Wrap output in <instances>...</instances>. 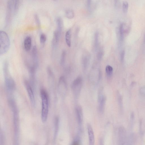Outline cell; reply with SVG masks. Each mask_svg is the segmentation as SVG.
<instances>
[{"label": "cell", "instance_id": "6da1fadb", "mask_svg": "<svg viewBox=\"0 0 145 145\" xmlns=\"http://www.w3.org/2000/svg\"><path fill=\"white\" fill-rule=\"evenodd\" d=\"M41 95L42 101L41 118L42 122L44 123L47 120L49 113V98L47 93L44 89L41 90Z\"/></svg>", "mask_w": 145, "mask_h": 145}, {"label": "cell", "instance_id": "7a4b0ae2", "mask_svg": "<svg viewBox=\"0 0 145 145\" xmlns=\"http://www.w3.org/2000/svg\"><path fill=\"white\" fill-rule=\"evenodd\" d=\"M0 55H4L9 49L10 41L8 34L3 31H1L0 32Z\"/></svg>", "mask_w": 145, "mask_h": 145}, {"label": "cell", "instance_id": "3957f363", "mask_svg": "<svg viewBox=\"0 0 145 145\" xmlns=\"http://www.w3.org/2000/svg\"><path fill=\"white\" fill-rule=\"evenodd\" d=\"M82 83V78L78 77L72 82V89L74 95L76 97L79 94L81 89Z\"/></svg>", "mask_w": 145, "mask_h": 145}, {"label": "cell", "instance_id": "277c9868", "mask_svg": "<svg viewBox=\"0 0 145 145\" xmlns=\"http://www.w3.org/2000/svg\"><path fill=\"white\" fill-rule=\"evenodd\" d=\"M106 100V96L103 93V89H101L99 91L98 96V110L100 113H103L104 111Z\"/></svg>", "mask_w": 145, "mask_h": 145}, {"label": "cell", "instance_id": "5b68a950", "mask_svg": "<svg viewBox=\"0 0 145 145\" xmlns=\"http://www.w3.org/2000/svg\"><path fill=\"white\" fill-rule=\"evenodd\" d=\"M119 144H125L126 142V132L125 129L124 127H120L119 129Z\"/></svg>", "mask_w": 145, "mask_h": 145}, {"label": "cell", "instance_id": "8992f818", "mask_svg": "<svg viewBox=\"0 0 145 145\" xmlns=\"http://www.w3.org/2000/svg\"><path fill=\"white\" fill-rule=\"evenodd\" d=\"M25 86L26 87L27 90V91L31 103L33 106L35 107V99L32 88L28 81H25Z\"/></svg>", "mask_w": 145, "mask_h": 145}, {"label": "cell", "instance_id": "52a82bcc", "mask_svg": "<svg viewBox=\"0 0 145 145\" xmlns=\"http://www.w3.org/2000/svg\"><path fill=\"white\" fill-rule=\"evenodd\" d=\"M75 112L78 124L81 127L83 120V112L82 108L80 106H77L75 109Z\"/></svg>", "mask_w": 145, "mask_h": 145}, {"label": "cell", "instance_id": "ba28073f", "mask_svg": "<svg viewBox=\"0 0 145 145\" xmlns=\"http://www.w3.org/2000/svg\"><path fill=\"white\" fill-rule=\"evenodd\" d=\"M87 130L89 135V145H93L95 143V137L93 129L90 124H88Z\"/></svg>", "mask_w": 145, "mask_h": 145}, {"label": "cell", "instance_id": "9c48e42d", "mask_svg": "<svg viewBox=\"0 0 145 145\" xmlns=\"http://www.w3.org/2000/svg\"><path fill=\"white\" fill-rule=\"evenodd\" d=\"M32 53V59L34 62L33 66L36 68L38 66V61L37 49L36 46H34L33 48Z\"/></svg>", "mask_w": 145, "mask_h": 145}, {"label": "cell", "instance_id": "30bf717a", "mask_svg": "<svg viewBox=\"0 0 145 145\" xmlns=\"http://www.w3.org/2000/svg\"><path fill=\"white\" fill-rule=\"evenodd\" d=\"M32 39L30 36H27L25 38L24 42V48L25 50L29 51L30 50L32 46Z\"/></svg>", "mask_w": 145, "mask_h": 145}, {"label": "cell", "instance_id": "8fae6325", "mask_svg": "<svg viewBox=\"0 0 145 145\" xmlns=\"http://www.w3.org/2000/svg\"><path fill=\"white\" fill-rule=\"evenodd\" d=\"M61 34V33L57 30L55 31L54 34L52 42L53 46H55L59 42Z\"/></svg>", "mask_w": 145, "mask_h": 145}, {"label": "cell", "instance_id": "7c38bea8", "mask_svg": "<svg viewBox=\"0 0 145 145\" xmlns=\"http://www.w3.org/2000/svg\"><path fill=\"white\" fill-rule=\"evenodd\" d=\"M71 30H69L66 32L65 35V40L67 44L70 47L71 46Z\"/></svg>", "mask_w": 145, "mask_h": 145}, {"label": "cell", "instance_id": "4fadbf2b", "mask_svg": "<svg viewBox=\"0 0 145 145\" xmlns=\"http://www.w3.org/2000/svg\"><path fill=\"white\" fill-rule=\"evenodd\" d=\"M106 71L107 76L109 77H110L113 74V68L109 65H107L106 67Z\"/></svg>", "mask_w": 145, "mask_h": 145}, {"label": "cell", "instance_id": "5bb4252c", "mask_svg": "<svg viewBox=\"0 0 145 145\" xmlns=\"http://www.w3.org/2000/svg\"><path fill=\"white\" fill-rule=\"evenodd\" d=\"M57 25V30L61 33L62 28V21L60 18H59L56 20Z\"/></svg>", "mask_w": 145, "mask_h": 145}, {"label": "cell", "instance_id": "9a60e30c", "mask_svg": "<svg viewBox=\"0 0 145 145\" xmlns=\"http://www.w3.org/2000/svg\"><path fill=\"white\" fill-rule=\"evenodd\" d=\"M66 15L67 18L69 19H72L74 17V13L73 11L71 9L67 10L66 11Z\"/></svg>", "mask_w": 145, "mask_h": 145}, {"label": "cell", "instance_id": "2e32d148", "mask_svg": "<svg viewBox=\"0 0 145 145\" xmlns=\"http://www.w3.org/2000/svg\"><path fill=\"white\" fill-rule=\"evenodd\" d=\"M128 3L126 1H124L123 4V11L124 13H126L128 12Z\"/></svg>", "mask_w": 145, "mask_h": 145}, {"label": "cell", "instance_id": "e0dca14e", "mask_svg": "<svg viewBox=\"0 0 145 145\" xmlns=\"http://www.w3.org/2000/svg\"><path fill=\"white\" fill-rule=\"evenodd\" d=\"M59 118L57 117L55 121V137H56L57 134L58 130H59Z\"/></svg>", "mask_w": 145, "mask_h": 145}, {"label": "cell", "instance_id": "ac0fdd59", "mask_svg": "<svg viewBox=\"0 0 145 145\" xmlns=\"http://www.w3.org/2000/svg\"><path fill=\"white\" fill-rule=\"evenodd\" d=\"M47 40V37L44 34H42L40 35V41L41 44H44Z\"/></svg>", "mask_w": 145, "mask_h": 145}, {"label": "cell", "instance_id": "d6986e66", "mask_svg": "<svg viewBox=\"0 0 145 145\" xmlns=\"http://www.w3.org/2000/svg\"><path fill=\"white\" fill-rule=\"evenodd\" d=\"M124 24L122 23L120 24V27H119V32H120V36L123 37V35L124 32Z\"/></svg>", "mask_w": 145, "mask_h": 145}, {"label": "cell", "instance_id": "ffe728a7", "mask_svg": "<svg viewBox=\"0 0 145 145\" xmlns=\"http://www.w3.org/2000/svg\"><path fill=\"white\" fill-rule=\"evenodd\" d=\"M66 56V52L65 51H64L62 53L61 57V64L63 65L64 63L65 58Z\"/></svg>", "mask_w": 145, "mask_h": 145}, {"label": "cell", "instance_id": "44dd1931", "mask_svg": "<svg viewBox=\"0 0 145 145\" xmlns=\"http://www.w3.org/2000/svg\"><path fill=\"white\" fill-rule=\"evenodd\" d=\"M88 63V59L87 57H85L83 59V66L85 69H86L87 67V65Z\"/></svg>", "mask_w": 145, "mask_h": 145}, {"label": "cell", "instance_id": "7402d4cb", "mask_svg": "<svg viewBox=\"0 0 145 145\" xmlns=\"http://www.w3.org/2000/svg\"><path fill=\"white\" fill-rule=\"evenodd\" d=\"M98 33H96L95 36V46L96 47H97L98 43Z\"/></svg>", "mask_w": 145, "mask_h": 145}, {"label": "cell", "instance_id": "603a6c76", "mask_svg": "<svg viewBox=\"0 0 145 145\" xmlns=\"http://www.w3.org/2000/svg\"><path fill=\"white\" fill-rule=\"evenodd\" d=\"M117 96L118 100L119 102V105L120 107H122V99L121 95L119 93H118Z\"/></svg>", "mask_w": 145, "mask_h": 145}, {"label": "cell", "instance_id": "cb8c5ba5", "mask_svg": "<svg viewBox=\"0 0 145 145\" xmlns=\"http://www.w3.org/2000/svg\"><path fill=\"white\" fill-rule=\"evenodd\" d=\"M19 0H15V10L16 11L18 9L19 6Z\"/></svg>", "mask_w": 145, "mask_h": 145}, {"label": "cell", "instance_id": "d4e9b609", "mask_svg": "<svg viewBox=\"0 0 145 145\" xmlns=\"http://www.w3.org/2000/svg\"><path fill=\"white\" fill-rule=\"evenodd\" d=\"M103 52L102 51H100L98 54L97 58L98 60H100L101 59L103 56Z\"/></svg>", "mask_w": 145, "mask_h": 145}, {"label": "cell", "instance_id": "484cf974", "mask_svg": "<svg viewBox=\"0 0 145 145\" xmlns=\"http://www.w3.org/2000/svg\"><path fill=\"white\" fill-rule=\"evenodd\" d=\"M91 2L92 0H87V4L88 8L89 10L90 9Z\"/></svg>", "mask_w": 145, "mask_h": 145}, {"label": "cell", "instance_id": "4316f807", "mask_svg": "<svg viewBox=\"0 0 145 145\" xmlns=\"http://www.w3.org/2000/svg\"><path fill=\"white\" fill-rule=\"evenodd\" d=\"M140 91V93L141 95L145 96V87L141 89Z\"/></svg>", "mask_w": 145, "mask_h": 145}, {"label": "cell", "instance_id": "83f0119b", "mask_svg": "<svg viewBox=\"0 0 145 145\" xmlns=\"http://www.w3.org/2000/svg\"><path fill=\"white\" fill-rule=\"evenodd\" d=\"M35 21H36V22H37V23L38 24V25H39L40 24V22L39 21V18H38V17L37 15H36L35 16Z\"/></svg>", "mask_w": 145, "mask_h": 145}, {"label": "cell", "instance_id": "f1b7e54d", "mask_svg": "<svg viewBox=\"0 0 145 145\" xmlns=\"http://www.w3.org/2000/svg\"><path fill=\"white\" fill-rule=\"evenodd\" d=\"M124 51H123L122 52L121 56V60L123 61V60L124 59Z\"/></svg>", "mask_w": 145, "mask_h": 145}, {"label": "cell", "instance_id": "f546056e", "mask_svg": "<svg viewBox=\"0 0 145 145\" xmlns=\"http://www.w3.org/2000/svg\"><path fill=\"white\" fill-rule=\"evenodd\" d=\"M144 42H145V39H144Z\"/></svg>", "mask_w": 145, "mask_h": 145}, {"label": "cell", "instance_id": "4dcf8cb0", "mask_svg": "<svg viewBox=\"0 0 145 145\" xmlns=\"http://www.w3.org/2000/svg\"></svg>", "mask_w": 145, "mask_h": 145}]
</instances>
